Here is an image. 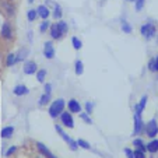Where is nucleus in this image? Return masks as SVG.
<instances>
[{
  "label": "nucleus",
  "instance_id": "obj_34",
  "mask_svg": "<svg viewBox=\"0 0 158 158\" xmlns=\"http://www.w3.org/2000/svg\"><path fill=\"white\" fill-rule=\"evenodd\" d=\"M134 3H136V10L141 11L144 7V3H146V0H134Z\"/></svg>",
  "mask_w": 158,
  "mask_h": 158
},
{
  "label": "nucleus",
  "instance_id": "obj_15",
  "mask_svg": "<svg viewBox=\"0 0 158 158\" xmlns=\"http://www.w3.org/2000/svg\"><path fill=\"white\" fill-rule=\"evenodd\" d=\"M49 31H51V36L53 39H60L63 36V34L60 32L59 27H57V24H52L51 27H49Z\"/></svg>",
  "mask_w": 158,
  "mask_h": 158
},
{
  "label": "nucleus",
  "instance_id": "obj_32",
  "mask_svg": "<svg viewBox=\"0 0 158 158\" xmlns=\"http://www.w3.org/2000/svg\"><path fill=\"white\" fill-rule=\"evenodd\" d=\"M122 30H123V32L125 34H130L131 32V27H130V24H129L127 21H125V20L122 21Z\"/></svg>",
  "mask_w": 158,
  "mask_h": 158
},
{
  "label": "nucleus",
  "instance_id": "obj_24",
  "mask_svg": "<svg viewBox=\"0 0 158 158\" xmlns=\"http://www.w3.org/2000/svg\"><path fill=\"white\" fill-rule=\"evenodd\" d=\"M38 17V11L36 10H34V9H31V10H28L27 11V18H28V21H35V18Z\"/></svg>",
  "mask_w": 158,
  "mask_h": 158
},
{
  "label": "nucleus",
  "instance_id": "obj_23",
  "mask_svg": "<svg viewBox=\"0 0 158 158\" xmlns=\"http://www.w3.org/2000/svg\"><path fill=\"white\" fill-rule=\"evenodd\" d=\"M72 44H73V48H74L76 51H78V49L83 48V42H81L77 36H73L72 38Z\"/></svg>",
  "mask_w": 158,
  "mask_h": 158
},
{
  "label": "nucleus",
  "instance_id": "obj_20",
  "mask_svg": "<svg viewBox=\"0 0 158 158\" xmlns=\"http://www.w3.org/2000/svg\"><path fill=\"white\" fill-rule=\"evenodd\" d=\"M133 146L136 147V150H141V151H146V144L143 143L141 139H134Z\"/></svg>",
  "mask_w": 158,
  "mask_h": 158
},
{
  "label": "nucleus",
  "instance_id": "obj_7",
  "mask_svg": "<svg viewBox=\"0 0 158 158\" xmlns=\"http://www.w3.org/2000/svg\"><path fill=\"white\" fill-rule=\"evenodd\" d=\"M44 55L46 59H53L55 57V48L53 45H52V42H45L44 44Z\"/></svg>",
  "mask_w": 158,
  "mask_h": 158
},
{
  "label": "nucleus",
  "instance_id": "obj_13",
  "mask_svg": "<svg viewBox=\"0 0 158 158\" xmlns=\"http://www.w3.org/2000/svg\"><path fill=\"white\" fill-rule=\"evenodd\" d=\"M13 93H14V95H17V97H23V95H27V94L30 93V89H28L27 85H24V84H20V85H15L14 87Z\"/></svg>",
  "mask_w": 158,
  "mask_h": 158
},
{
  "label": "nucleus",
  "instance_id": "obj_6",
  "mask_svg": "<svg viewBox=\"0 0 158 158\" xmlns=\"http://www.w3.org/2000/svg\"><path fill=\"white\" fill-rule=\"evenodd\" d=\"M0 34H2V36H3L4 39H11L13 38V28H11V24H10L9 21L3 23L2 30H0Z\"/></svg>",
  "mask_w": 158,
  "mask_h": 158
},
{
  "label": "nucleus",
  "instance_id": "obj_35",
  "mask_svg": "<svg viewBox=\"0 0 158 158\" xmlns=\"http://www.w3.org/2000/svg\"><path fill=\"white\" fill-rule=\"evenodd\" d=\"M15 151H17V147H15V146H11V147H9V150L6 151V154H4V155H6V157H10V155H13Z\"/></svg>",
  "mask_w": 158,
  "mask_h": 158
},
{
  "label": "nucleus",
  "instance_id": "obj_1",
  "mask_svg": "<svg viewBox=\"0 0 158 158\" xmlns=\"http://www.w3.org/2000/svg\"><path fill=\"white\" fill-rule=\"evenodd\" d=\"M64 99L63 98H57L55 99L53 102L51 104V106H49V115H51V118H57L60 116V114H62L63 110H64Z\"/></svg>",
  "mask_w": 158,
  "mask_h": 158
},
{
  "label": "nucleus",
  "instance_id": "obj_29",
  "mask_svg": "<svg viewBox=\"0 0 158 158\" xmlns=\"http://www.w3.org/2000/svg\"><path fill=\"white\" fill-rule=\"evenodd\" d=\"M49 101H51V94H44V95L39 98V105H46V104H49Z\"/></svg>",
  "mask_w": 158,
  "mask_h": 158
},
{
  "label": "nucleus",
  "instance_id": "obj_11",
  "mask_svg": "<svg viewBox=\"0 0 158 158\" xmlns=\"http://www.w3.org/2000/svg\"><path fill=\"white\" fill-rule=\"evenodd\" d=\"M133 120H134V134H139L141 130L144 129V125H143V120H141V116L137 114H134L133 116Z\"/></svg>",
  "mask_w": 158,
  "mask_h": 158
},
{
  "label": "nucleus",
  "instance_id": "obj_10",
  "mask_svg": "<svg viewBox=\"0 0 158 158\" xmlns=\"http://www.w3.org/2000/svg\"><path fill=\"white\" fill-rule=\"evenodd\" d=\"M67 108H69V112H72V114H80L81 112V104L77 99H70L67 102Z\"/></svg>",
  "mask_w": 158,
  "mask_h": 158
},
{
  "label": "nucleus",
  "instance_id": "obj_2",
  "mask_svg": "<svg viewBox=\"0 0 158 158\" xmlns=\"http://www.w3.org/2000/svg\"><path fill=\"white\" fill-rule=\"evenodd\" d=\"M55 129H56V131H57V133H59V136H60V137H62L63 140L66 141V143L69 144V146H70V148H72L73 151H76V150L78 148V146H77V141H74L72 137H70V136H67V134H66V131L63 130V129L60 127L59 125H55Z\"/></svg>",
  "mask_w": 158,
  "mask_h": 158
},
{
  "label": "nucleus",
  "instance_id": "obj_3",
  "mask_svg": "<svg viewBox=\"0 0 158 158\" xmlns=\"http://www.w3.org/2000/svg\"><path fill=\"white\" fill-rule=\"evenodd\" d=\"M144 130H146V134L148 137H155L158 134V123L155 119H151L146 126H144Z\"/></svg>",
  "mask_w": 158,
  "mask_h": 158
},
{
  "label": "nucleus",
  "instance_id": "obj_19",
  "mask_svg": "<svg viewBox=\"0 0 158 158\" xmlns=\"http://www.w3.org/2000/svg\"><path fill=\"white\" fill-rule=\"evenodd\" d=\"M28 53H30V51H28L27 48H23V49H20V52H18V53L15 55V62H20V60L25 59V57L28 56Z\"/></svg>",
  "mask_w": 158,
  "mask_h": 158
},
{
  "label": "nucleus",
  "instance_id": "obj_36",
  "mask_svg": "<svg viewBox=\"0 0 158 158\" xmlns=\"http://www.w3.org/2000/svg\"><path fill=\"white\" fill-rule=\"evenodd\" d=\"M93 108H94L93 102H85V110H87V114H88V115L93 112Z\"/></svg>",
  "mask_w": 158,
  "mask_h": 158
},
{
  "label": "nucleus",
  "instance_id": "obj_31",
  "mask_svg": "<svg viewBox=\"0 0 158 158\" xmlns=\"http://www.w3.org/2000/svg\"><path fill=\"white\" fill-rule=\"evenodd\" d=\"M78 115H80V118H81V119H83L85 123H88V125H91V123H93V119L89 118V115L87 114V112H80Z\"/></svg>",
  "mask_w": 158,
  "mask_h": 158
},
{
  "label": "nucleus",
  "instance_id": "obj_39",
  "mask_svg": "<svg viewBox=\"0 0 158 158\" xmlns=\"http://www.w3.org/2000/svg\"><path fill=\"white\" fill-rule=\"evenodd\" d=\"M148 69H150V72H155V67H154V59L150 60V63H148Z\"/></svg>",
  "mask_w": 158,
  "mask_h": 158
},
{
  "label": "nucleus",
  "instance_id": "obj_12",
  "mask_svg": "<svg viewBox=\"0 0 158 158\" xmlns=\"http://www.w3.org/2000/svg\"><path fill=\"white\" fill-rule=\"evenodd\" d=\"M147 99H148V97L144 95L143 98L140 99V102H139V104L134 105V114H137V115H140V116H141L144 108H146V105H147Z\"/></svg>",
  "mask_w": 158,
  "mask_h": 158
},
{
  "label": "nucleus",
  "instance_id": "obj_14",
  "mask_svg": "<svg viewBox=\"0 0 158 158\" xmlns=\"http://www.w3.org/2000/svg\"><path fill=\"white\" fill-rule=\"evenodd\" d=\"M36 147H38V150H39V152H41L42 155H45L46 158H56L53 154H52L51 151H49V148L46 146H45L44 143H36Z\"/></svg>",
  "mask_w": 158,
  "mask_h": 158
},
{
  "label": "nucleus",
  "instance_id": "obj_25",
  "mask_svg": "<svg viewBox=\"0 0 158 158\" xmlns=\"http://www.w3.org/2000/svg\"><path fill=\"white\" fill-rule=\"evenodd\" d=\"M56 24H57V27H59V30H60L62 34H66L67 31H69V25H67L66 21H59V23H56Z\"/></svg>",
  "mask_w": 158,
  "mask_h": 158
},
{
  "label": "nucleus",
  "instance_id": "obj_33",
  "mask_svg": "<svg viewBox=\"0 0 158 158\" xmlns=\"http://www.w3.org/2000/svg\"><path fill=\"white\" fill-rule=\"evenodd\" d=\"M133 158H146V151H141V150H134V151H133Z\"/></svg>",
  "mask_w": 158,
  "mask_h": 158
},
{
  "label": "nucleus",
  "instance_id": "obj_22",
  "mask_svg": "<svg viewBox=\"0 0 158 158\" xmlns=\"http://www.w3.org/2000/svg\"><path fill=\"white\" fill-rule=\"evenodd\" d=\"M14 63H17L15 62V53H9L7 55V59H6V66L7 67H11Z\"/></svg>",
  "mask_w": 158,
  "mask_h": 158
},
{
  "label": "nucleus",
  "instance_id": "obj_26",
  "mask_svg": "<svg viewBox=\"0 0 158 158\" xmlns=\"http://www.w3.org/2000/svg\"><path fill=\"white\" fill-rule=\"evenodd\" d=\"M45 77H46V70L45 69L36 72V80H38L39 83H45Z\"/></svg>",
  "mask_w": 158,
  "mask_h": 158
},
{
  "label": "nucleus",
  "instance_id": "obj_28",
  "mask_svg": "<svg viewBox=\"0 0 158 158\" xmlns=\"http://www.w3.org/2000/svg\"><path fill=\"white\" fill-rule=\"evenodd\" d=\"M77 146L81 147V148H84V150H91L89 143H88V141H85V140H83V139H78V140H77Z\"/></svg>",
  "mask_w": 158,
  "mask_h": 158
},
{
  "label": "nucleus",
  "instance_id": "obj_27",
  "mask_svg": "<svg viewBox=\"0 0 158 158\" xmlns=\"http://www.w3.org/2000/svg\"><path fill=\"white\" fill-rule=\"evenodd\" d=\"M62 15H63V13H62V7H60L59 4H55V10H53V17L56 18V20H60V18H62Z\"/></svg>",
  "mask_w": 158,
  "mask_h": 158
},
{
  "label": "nucleus",
  "instance_id": "obj_17",
  "mask_svg": "<svg viewBox=\"0 0 158 158\" xmlns=\"http://www.w3.org/2000/svg\"><path fill=\"white\" fill-rule=\"evenodd\" d=\"M146 150L148 152H152V154H154V152H157L158 151V140H157V139L150 141V143L146 146Z\"/></svg>",
  "mask_w": 158,
  "mask_h": 158
},
{
  "label": "nucleus",
  "instance_id": "obj_30",
  "mask_svg": "<svg viewBox=\"0 0 158 158\" xmlns=\"http://www.w3.org/2000/svg\"><path fill=\"white\" fill-rule=\"evenodd\" d=\"M49 27H51V24H49V21H48V20H44V23H42V24L39 25V31H41L42 34H45L46 31L49 30Z\"/></svg>",
  "mask_w": 158,
  "mask_h": 158
},
{
  "label": "nucleus",
  "instance_id": "obj_8",
  "mask_svg": "<svg viewBox=\"0 0 158 158\" xmlns=\"http://www.w3.org/2000/svg\"><path fill=\"white\" fill-rule=\"evenodd\" d=\"M0 6L3 7V10L7 13L9 15H14L15 13V7L13 6V3L10 0H0Z\"/></svg>",
  "mask_w": 158,
  "mask_h": 158
},
{
  "label": "nucleus",
  "instance_id": "obj_41",
  "mask_svg": "<svg viewBox=\"0 0 158 158\" xmlns=\"http://www.w3.org/2000/svg\"><path fill=\"white\" fill-rule=\"evenodd\" d=\"M34 2H35V0H28V3H34Z\"/></svg>",
  "mask_w": 158,
  "mask_h": 158
},
{
  "label": "nucleus",
  "instance_id": "obj_37",
  "mask_svg": "<svg viewBox=\"0 0 158 158\" xmlns=\"http://www.w3.org/2000/svg\"><path fill=\"white\" fill-rule=\"evenodd\" d=\"M52 93V84L46 83L45 84V94H51Z\"/></svg>",
  "mask_w": 158,
  "mask_h": 158
},
{
  "label": "nucleus",
  "instance_id": "obj_5",
  "mask_svg": "<svg viewBox=\"0 0 158 158\" xmlns=\"http://www.w3.org/2000/svg\"><path fill=\"white\" fill-rule=\"evenodd\" d=\"M140 34H141V35H143L146 39H151L152 36L155 35V27H154L152 24H150V23H147V24L141 25Z\"/></svg>",
  "mask_w": 158,
  "mask_h": 158
},
{
  "label": "nucleus",
  "instance_id": "obj_16",
  "mask_svg": "<svg viewBox=\"0 0 158 158\" xmlns=\"http://www.w3.org/2000/svg\"><path fill=\"white\" fill-rule=\"evenodd\" d=\"M36 11H38V17H41V18H44V20H46V18L49 17V14H51V11H49V9L46 6H39L38 9H36Z\"/></svg>",
  "mask_w": 158,
  "mask_h": 158
},
{
  "label": "nucleus",
  "instance_id": "obj_4",
  "mask_svg": "<svg viewBox=\"0 0 158 158\" xmlns=\"http://www.w3.org/2000/svg\"><path fill=\"white\" fill-rule=\"evenodd\" d=\"M60 122L64 127H69V129H73L74 127V119L72 116V112H64L63 110L60 114Z\"/></svg>",
  "mask_w": 158,
  "mask_h": 158
},
{
  "label": "nucleus",
  "instance_id": "obj_21",
  "mask_svg": "<svg viewBox=\"0 0 158 158\" xmlns=\"http://www.w3.org/2000/svg\"><path fill=\"white\" fill-rule=\"evenodd\" d=\"M74 72H76V74L77 76H81L84 73V64H83V62H81V60H77V62H76V64H74Z\"/></svg>",
  "mask_w": 158,
  "mask_h": 158
},
{
  "label": "nucleus",
  "instance_id": "obj_43",
  "mask_svg": "<svg viewBox=\"0 0 158 158\" xmlns=\"http://www.w3.org/2000/svg\"><path fill=\"white\" fill-rule=\"evenodd\" d=\"M10 2H13V0H10Z\"/></svg>",
  "mask_w": 158,
  "mask_h": 158
},
{
  "label": "nucleus",
  "instance_id": "obj_38",
  "mask_svg": "<svg viewBox=\"0 0 158 158\" xmlns=\"http://www.w3.org/2000/svg\"><path fill=\"white\" fill-rule=\"evenodd\" d=\"M123 151H125V154H126V157L127 158H133V151H131L130 148H125Z\"/></svg>",
  "mask_w": 158,
  "mask_h": 158
},
{
  "label": "nucleus",
  "instance_id": "obj_40",
  "mask_svg": "<svg viewBox=\"0 0 158 158\" xmlns=\"http://www.w3.org/2000/svg\"><path fill=\"white\" fill-rule=\"evenodd\" d=\"M154 67H155V72H158V56L154 59Z\"/></svg>",
  "mask_w": 158,
  "mask_h": 158
},
{
  "label": "nucleus",
  "instance_id": "obj_18",
  "mask_svg": "<svg viewBox=\"0 0 158 158\" xmlns=\"http://www.w3.org/2000/svg\"><path fill=\"white\" fill-rule=\"evenodd\" d=\"M13 133H14V127H13V126H6V127H3V130H2V137L10 139L13 136Z\"/></svg>",
  "mask_w": 158,
  "mask_h": 158
},
{
  "label": "nucleus",
  "instance_id": "obj_42",
  "mask_svg": "<svg viewBox=\"0 0 158 158\" xmlns=\"http://www.w3.org/2000/svg\"><path fill=\"white\" fill-rule=\"evenodd\" d=\"M126 2H134V0H126Z\"/></svg>",
  "mask_w": 158,
  "mask_h": 158
},
{
  "label": "nucleus",
  "instance_id": "obj_9",
  "mask_svg": "<svg viewBox=\"0 0 158 158\" xmlns=\"http://www.w3.org/2000/svg\"><path fill=\"white\" fill-rule=\"evenodd\" d=\"M23 72H24L25 74H28V76H31V74H34V73H36V72H38L36 63H35V62H32V60L27 62V63L24 64V67H23Z\"/></svg>",
  "mask_w": 158,
  "mask_h": 158
}]
</instances>
